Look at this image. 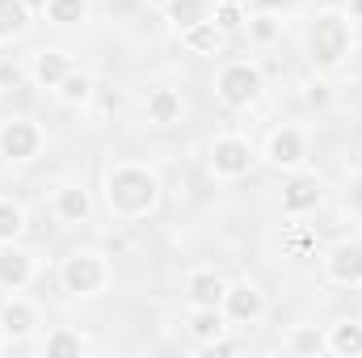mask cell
<instances>
[{
	"mask_svg": "<svg viewBox=\"0 0 362 358\" xmlns=\"http://www.w3.org/2000/svg\"><path fill=\"white\" fill-rule=\"evenodd\" d=\"M152 194H156V185H152L148 173H139V169H118L110 178V202L122 207V211H144L152 202Z\"/></svg>",
	"mask_w": 362,
	"mask_h": 358,
	"instance_id": "cell-1",
	"label": "cell"
},
{
	"mask_svg": "<svg viewBox=\"0 0 362 358\" xmlns=\"http://www.w3.org/2000/svg\"><path fill=\"white\" fill-rule=\"evenodd\" d=\"M346 47H350L346 21H341V17H320L316 30H312V51H316V59H320V64H337V59L346 55Z\"/></svg>",
	"mask_w": 362,
	"mask_h": 358,
	"instance_id": "cell-2",
	"label": "cell"
},
{
	"mask_svg": "<svg viewBox=\"0 0 362 358\" xmlns=\"http://www.w3.org/2000/svg\"><path fill=\"white\" fill-rule=\"evenodd\" d=\"M257 85H262V81H257V72L240 64V68H228V72H223L219 93H223V101H228V105H245V101L257 93Z\"/></svg>",
	"mask_w": 362,
	"mask_h": 358,
	"instance_id": "cell-3",
	"label": "cell"
},
{
	"mask_svg": "<svg viewBox=\"0 0 362 358\" xmlns=\"http://www.w3.org/2000/svg\"><path fill=\"white\" fill-rule=\"evenodd\" d=\"M0 148H4V156H34L38 131H34L30 122H8L4 135H0Z\"/></svg>",
	"mask_w": 362,
	"mask_h": 358,
	"instance_id": "cell-4",
	"label": "cell"
},
{
	"mask_svg": "<svg viewBox=\"0 0 362 358\" xmlns=\"http://www.w3.org/2000/svg\"><path fill=\"white\" fill-rule=\"evenodd\" d=\"M64 282H68V291H93V287L101 282L97 258H72V262L64 266Z\"/></svg>",
	"mask_w": 362,
	"mask_h": 358,
	"instance_id": "cell-5",
	"label": "cell"
},
{
	"mask_svg": "<svg viewBox=\"0 0 362 358\" xmlns=\"http://www.w3.org/2000/svg\"><path fill=\"white\" fill-rule=\"evenodd\" d=\"M215 169H219V173H245V169H249V148H245L240 139H223V144L215 148Z\"/></svg>",
	"mask_w": 362,
	"mask_h": 358,
	"instance_id": "cell-6",
	"label": "cell"
},
{
	"mask_svg": "<svg viewBox=\"0 0 362 358\" xmlns=\"http://www.w3.org/2000/svg\"><path fill=\"white\" fill-rule=\"evenodd\" d=\"M333 274L341 282H358L362 278V245H341L333 253Z\"/></svg>",
	"mask_w": 362,
	"mask_h": 358,
	"instance_id": "cell-7",
	"label": "cell"
},
{
	"mask_svg": "<svg viewBox=\"0 0 362 358\" xmlns=\"http://www.w3.org/2000/svg\"><path fill=\"white\" fill-rule=\"evenodd\" d=\"M25 278H30V258L25 253H13V249L0 253V282L4 287H21Z\"/></svg>",
	"mask_w": 362,
	"mask_h": 358,
	"instance_id": "cell-8",
	"label": "cell"
},
{
	"mask_svg": "<svg viewBox=\"0 0 362 358\" xmlns=\"http://www.w3.org/2000/svg\"><path fill=\"white\" fill-rule=\"evenodd\" d=\"M316 198H320L316 181H291L286 194H282V202H286L291 211H308V207H316Z\"/></svg>",
	"mask_w": 362,
	"mask_h": 358,
	"instance_id": "cell-9",
	"label": "cell"
},
{
	"mask_svg": "<svg viewBox=\"0 0 362 358\" xmlns=\"http://www.w3.org/2000/svg\"><path fill=\"white\" fill-rule=\"evenodd\" d=\"M169 17L189 30V25L206 21V0H173V4H169Z\"/></svg>",
	"mask_w": 362,
	"mask_h": 358,
	"instance_id": "cell-10",
	"label": "cell"
},
{
	"mask_svg": "<svg viewBox=\"0 0 362 358\" xmlns=\"http://www.w3.org/2000/svg\"><path fill=\"white\" fill-rule=\"evenodd\" d=\"M270 152H274V161H278V165H295V161L303 156V144H299V135H295V131H282V135H274Z\"/></svg>",
	"mask_w": 362,
	"mask_h": 358,
	"instance_id": "cell-11",
	"label": "cell"
},
{
	"mask_svg": "<svg viewBox=\"0 0 362 358\" xmlns=\"http://www.w3.org/2000/svg\"><path fill=\"white\" fill-rule=\"evenodd\" d=\"M189 291H194V299H198L202 308H215L219 295H223V282H219L215 274H198V278L189 282Z\"/></svg>",
	"mask_w": 362,
	"mask_h": 358,
	"instance_id": "cell-12",
	"label": "cell"
},
{
	"mask_svg": "<svg viewBox=\"0 0 362 358\" xmlns=\"http://www.w3.org/2000/svg\"><path fill=\"white\" fill-rule=\"evenodd\" d=\"M257 308H262V299H257V291H253L249 282L232 291V316H236V321H253Z\"/></svg>",
	"mask_w": 362,
	"mask_h": 358,
	"instance_id": "cell-13",
	"label": "cell"
},
{
	"mask_svg": "<svg viewBox=\"0 0 362 358\" xmlns=\"http://www.w3.org/2000/svg\"><path fill=\"white\" fill-rule=\"evenodd\" d=\"M148 110H152V118H156V122H173V118L181 114V101H177V93L156 89V93H152V101H148Z\"/></svg>",
	"mask_w": 362,
	"mask_h": 358,
	"instance_id": "cell-14",
	"label": "cell"
},
{
	"mask_svg": "<svg viewBox=\"0 0 362 358\" xmlns=\"http://www.w3.org/2000/svg\"><path fill=\"white\" fill-rule=\"evenodd\" d=\"M21 25H25V4L21 0H0V38L17 34Z\"/></svg>",
	"mask_w": 362,
	"mask_h": 358,
	"instance_id": "cell-15",
	"label": "cell"
},
{
	"mask_svg": "<svg viewBox=\"0 0 362 358\" xmlns=\"http://www.w3.org/2000/svg\"><path fill=\"white\" fill-rule=\"evenodd\" d=\"M64 76H68V59L64 55H42L38 59V81L42 85H59Z\"/></svg>",
	"mask_w": 362,
	"mask_h": 358,
	"instance_id": "cell-16",
	"label": "cell"
},
{
	"mask_svg": "<svg viewBox=\"0 0 362 358\" xmlns=\"http://www.w3.org/2000/svg\"><path fill=\"white\" fill-rule=\"evenodd\" d=\"M59 211H64L68 219H85V215H89V198H85V190H64Z\"/></svg>",
	"mask_w": 362,
	"mask_h": 358,
	"instance_id": "cell-17",
	"label": "cell"
},
{
	"mask_svg": "<svg viewBox=\"0 0 362 358\" xmlns=\"http://www.w3.org/2000/svg\"><path fill=\"white\" fill-rule=\"evenodd\" d=\"M30 325H34V316H30L25 304H8L4 308V329L8 333H30Z\"/></svg>",
	"mask_w": 362,
	"mask_h": 358,
	"instance_id": "cell-18",
	"label": "cell"
},
{
	"mask_svg": "<svg viewBox=\"0 0 362 358\" xmlns=\"http://www.w3.org/2000/svg\"><path fill=\"white\" fill-rule=\"evenodd\" d=\"M333 346H337L341 354H362V329L358 325H341L337 337H333Z\"/></svg>",
	"mask_w": 362,
	"mask_h": 358,
	"instance_id": "cell-19",
	"label": "cell"
},
{
	"mask_svg": "<svg viewBox=\"0 0 362 358\" xmlns=\"http://www.w3.org/2000/svg\"><path fill=\"white\" fill-rule=\"evenodd\" d=\"M189 47H198V51H215V47H219V34H215L206 21H198V25H189Z\"/></svg>",
	"mask_w": 362,
	"mask_h": 358,
	"instance_id": "cell-20",
	"label": "cell"
},
{
	"mask_svg": "<svg viewBox=\"0 0 362 358\" xmlns=\"http://www.w3.org/2000/svg\"><path fill=\"white\" fill-rule=\"evenodd\" d=\"M85 0H51V17L55 21H81Z\"/></svg>",
	"mask_w": 362,
	"mask_h": 358,
	"instance_id": "cell-21",
	"label": "cell"
},
{
	"mask_svg": "<svg viewBox=\"0 0 362 358\" xmlns=\"http://www.w3.org/2000/svg\"><path fill=\"white\" fill-rule=\"evenodd\" d=\"M21 228V211L13 202H0V236H13Z\"/></svg>",
	"mask_w": 362,
	"mask_h": 358,
	"instance_id": "cell-22",
	"label": "cell"
},
{
	"mask_svg": "<svg viewBox=\"0 0 362 358\" xmlns=\"http://www.w3.org/2000/svg\"><path fill=\"white\" fill-rule=\"evenodd\" d=\"M194 333H198V337H215V333H219V316H215V312H198V316H194Z\"/></svg>",
	"mask_w": 362,
	"mask_h": 358,
	"instance_id": "cell-23",
	"label": "cell"
},
{
	"mask_svg": "<svg viewBox=\"0 0 362 358\" xmlns=\"http://www.w3.org/2000/svg\"><path fill=\"white\" fill-rule=\"evenodd\" d=\"M47 354H81V342H76V337H68V333H59V337H51Z\"/></svg>",
	"mask_w": 362,
	"mask_h": 358,
	"instance_id": "cell-24",
	"label": "cell"
},
{
	"mask_svg": "<svg viewBox=\"0 0 362 358\" xmlns=\"http://www.w3.org/2000/svg\"><path fill=\"white\" fill-rule=\"evenodd\" d=\"M64 93H68L72 101H81V97L89 93V81H85V76H64Z\"/></svg>",
	"mask_w": 362,
	"mask_h": 358,
	"instance_id": "cell-25",
	"label": "cell"
},
{
	"mask_svg": "<svg viewBox=\"0 0 362 358\" xmlns=\"http://www.w3.org/2000/svg\"><path fill=\"white\" fill-rule=\"evenodd\" d=\"M0 85H21V68L4 59V64H0Z\"/></svg>",
	"mask_w": 362,
	"mask_h": 358,
	"instance_id": "cell-26",
	"label": "cell"
},
{
	"mask_svg": "<svg viewBox=\"0 0 362 358\" xmlns=\"http://www.w3.org/2000/svg\"><path fill=\"white\" fill-rule=\"evenodd\" d=\"M219 25H223V30H232V25H240V13H236L232 4H223V8H219Z\"/></svg>",
	"mask_w": 362,
	"mask_h": 358,
	"instance_id": "cell-27",
	"label": "cell"
},
{
	"mask_svg": "<svg viewBox=\"0 0 362 358\" xmlns=\"http://www.w3.org/2000/svg\"><path fill=\"white\" fill-rule=\"evenodd\" d=\"M295 350H320V333H299Z\"/></svg>",
	"mask_w": 362,
	"mask_h": 358,
	"instance_id": "cell-28",
	"label": "cell"
},
{
	"mask_svg": "<svg viewBox=\"0 0 362 358\" xmlns=\"http://www.w3.org/2000/svg\"><path fill=\"white\" fill-rule=\"evenodd\" d=\"M257 38H274V21H262L257 25Z\"/></svg>",
	"mask_w": 362,
	"mask_h": 358,
	"instance_id": "cell-29",
	"label": "cell"
},
{
	"mask_svg": "<svg viewBox=\"0 0 362 358\" xmlns=\"http://www.w3.org/2000/svg\"><path fill=\"white\" fill-rule=\"evenodd\" d=\"M262 4H266V8H278V4H291V0H262Z\"/></svg>",
	"mask_w": 362,
	"mask_h": 358,
	"instance_id": "cell-30",
	"label": "cell"
},
{
	"mask_svg": "<svg viewBox=\"0 0 362 358\" xmlns=\"http://www.w3.org/2000/svg\"><path fill=\"white\" fill-rule=\"evenodd\" d=\"M354 198H358V207H362V181H358V194H354Z\"/></svg>",
	"mask_w": 362,
	"mask_h": 358,
	"instance_id": "cell-31",
	"label": "cell"
}]
</instances>
